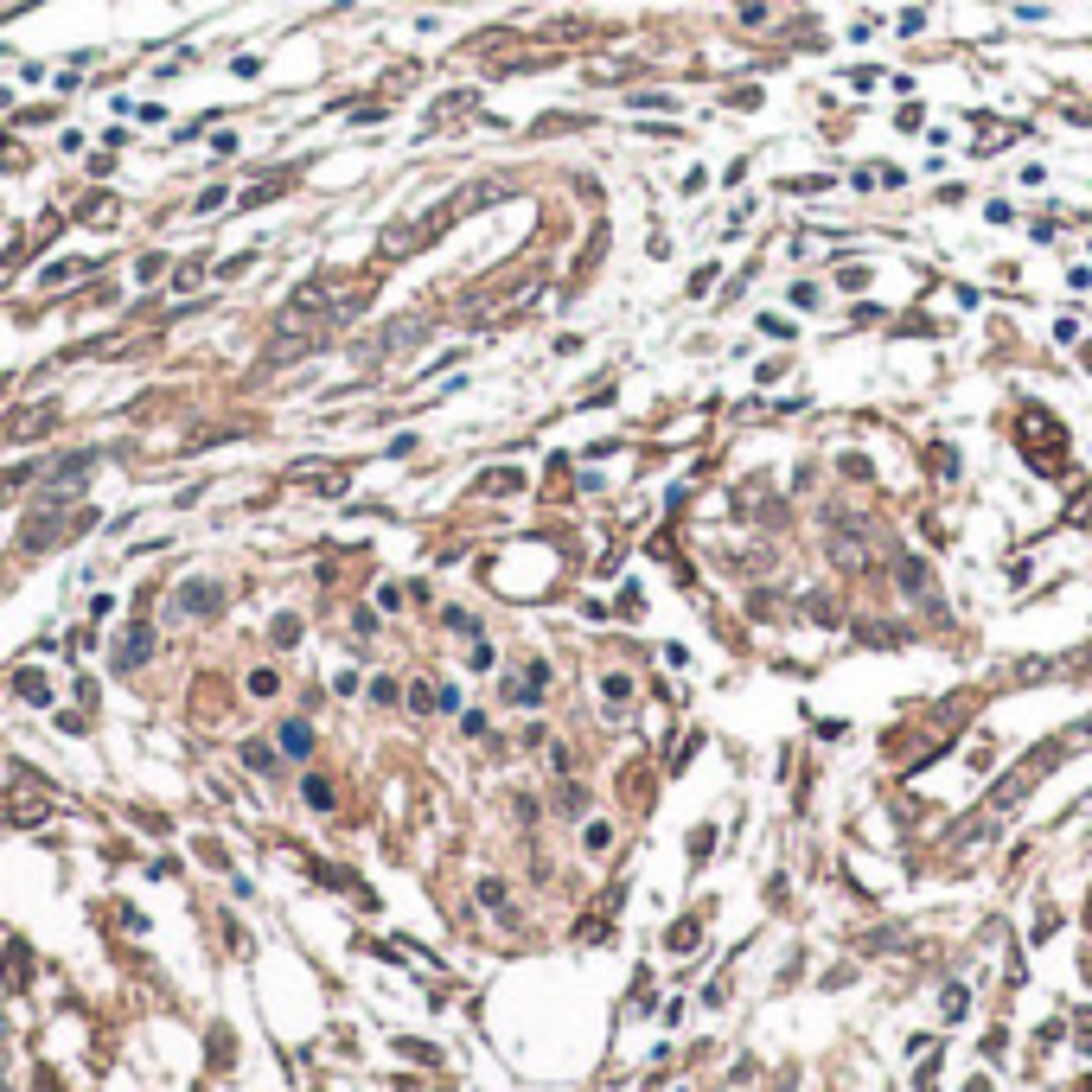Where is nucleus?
Returning a JSON list of instances; mask_svg holds the SVG:
<instances>
[{"instance_id": "obj_5", "label": "nucleus", "mask_w": 1092, "mask_h": 1092, "mask_svg": "<svg viewBox=\"0 0 1092 1092\" xmlns=\"http://www.w3.org/2000/svg\"><path fill=\"white\" fill-rule=\"evenodd\" d=\"M141 651H147V633H128L122 651H116V671H134V665H141Z\"/></svg>"}, {"instance_id": "obj_12", "label": "nucleus", "mask_w": 1092, "mask_h": 1092, "mask_svg": "<svg viewBox=\"0 0 1092 1092\" xmlns=\"http://www.w3.org/2000/svg\"><path fill=\"white\" fill-rule=\"evenodd\" d=\"M748 167H754V160H748V154H742V160H728V167H722V185H728V192H734V185H742V179H748Z\"/></svg>"}, {"instance_id": "obj_14", "label": "nucleus", "mask_w": 1092, "mask_h": 1092, "mask_svg": "<svg viewBox=\"0 0 1092 1092\" xmlns=\"http://www.w3.org/2000/svg\"><path fill=\"white\" fill-rule=\"evenodd\" d=\"M677 185H684V199H697V192H703V185H709V167H690V173H684V179H677Z\"/></svg>"}, {"instance_id": "obj_8", "label": "nucleus", "mask_w": 1092, "mask_h": 1092, "mask_svg": "<svg viewBox=\"0 0 1092 1092\" xmlns=\"http://www.w3.org/2000/svg\"><path fill=\"white\" fill-rule=\"evenodd\" d=\"M626 102H633V109H684L671 90H639V96H626Z\"/></svg>"}, {"instance_id": "obj_1", "label": "nucleus", "mask_w": 1092, "mask_h": 1092, "mask_svg": "<svg viewBox=\"0 0 1092 1092\" xmlns=\"http://www.w3.org/2000/svg\"><path fill=\"white\" fill-rule=\"evenodd\" d=\"M217 607H224V594L205 588V582H185L179 600H173V614H217Z\"/></svg>"}, {"instance_id": "obj_16", "label": "nucleus", "mask_w": 1092, "mask_h": 1092, "mask_svg": "<svg viewBox=\"0 0 1092 1092\" xmlns=\"http://www.w3.org/2000/svg\"><path fill=\"white\" fill-rule=\"evenodd\" d=\"M275 684H282L275 671H256V677H250V690H256V697H275Z\"/></svg>"}, {"instance_id": "obj_3", "label": "nucleus", "mask_w": 1092, "mask_h": 1092, "mask_svg": "<svg viewBox=\"0 0 1092 1092\" xmlns=\"http://www.w3.org/2000/svg\"><path fill=\"white\" fill-rule=\"evenodd\" d=\"M926 26H933V7H900V19H894V39H920Z\"/></svg>"}, {"instance_id": "obj_13", "label": "nucleus", "mask_w": 1092, "mask_h": 1092, "mask_svg": "<svg viewBox=\"0 0 1092 1092\" xmlns=\"http://www.w3.org/2000/svg\"><path fill=\"white\" fill-rule=\"evenodd\" d=\"M984 217H990V224H1016V205H1009V199H990Z\"/></svg>"}, {"instance_id": "obj_17", "label": "nucleus", "mask_w": 1092, "mask_h": 1092, "mask_svg": "<svg viewBox=\"0 0 1092 1092\" xmlns=\"http://www.w3.org/2000/svg\"><path fill=\"white\" fill-rule=\"evenodd\" d=\"M837 282H843V288H869V268H862V262H850V268H843Z\"/></svg>"}, {"instance_id": "obj_7", "label": "nucleus", "mask_w": 1092, "mask_h": 1092, "mask_svg": "<svg viewBox=\"0 0 1092 1092\" xmlns=\"http://www.w3.org/2000/svg\"><path fill=\"white\" fill-rule=\"evenodd\" d=\"M760 333H767V339H799V326L786 313H760Z\"/></svg>"}, {"instance_id": "obj_10", "label": "nucleus", "mask_w": 1092, "mask_h": 1092, "mask_svg": "<svg viewBox=\"0 0 1092 1092\" xmlns=\"http://www.w3.org/2000/svg\"><path fill=\"white\" fill-rule=\"evenodd\" d=\"M19 697H33V703H45V697H51V684H45V677H39V671H19Z\"/></svg>"}, {"instance_id": "obj_9", "label": "nucleus", "mask_w": 1092, "mask_h": 1092, "mask_svg": "<svg viewBox=\"0 0 1092 1092\" xmlns=\"http://www.w3.org/2000/svg\"><path fill=\"white\" fill-rule=\"evenodd\" d=\"M894 128H900V134H920V128H926V102H907V109L894 116Z\"/></svg>"}, {"instance_id": "obj_2", "label": "nucleus", "mask_w": 1092, "mask_h": 1092, "mask_svg": "<svg viewBox=\"0 0 1092 1092\" xmlns=\"http://www.w3.org/2000/svg\"><path fill=\"white\" fill-rule=\"evenodd\" d=\"M734 26H742V33H760V26H773V0H734Z\"/></svg>"}, {"instance_id": "obj_4", "label": "nucleus", "mask_w": 1092, "mask_h": 1092, "mask_svg": "<svg viewBox=\"0 0 1092 1092\" xmlns=\"http://www.w3.org/2000/svg\"><path fill=\"white\" fill-rule=\"evenodd\" d=\"M282 748H288V754H307V748H313V728H307V722H282Z\"/></svg>"}, {"instance_id": "obj_11", "label": "nucleus", "mask_w": 1092, "mask_h": 1092, "mask_svg": "<svg viewBox=\"0 0 1092 1092\" xmlns=\"http://www.w3.org/2000/svg\"><path fill=\"white\" fill-rule=\"evenodd\" d=\"M722 102H728V109H760V84H742V90H728Z\"/></svg>"}, {"instance_id": "obj_6", "label": "nucleus", "mask_w": 1092, "mask_h": 1092, "mask_svg": "<svg viewBox=\"0 0 1092 1092\" xmlns=\"http://www.w3.org/2000/svg\"><path fill=\"white\" fill-rule=\"evenodd\" d=\"M600 690H607V703L620 709L626 697H633V677H626V671H607V677H600Z\"/></svg>"}, {"instance_id": "obj_15", "label": "nucleus", "mask_w": 1092, "mask_h": 1092, "mask_svg": "<svg viewBox=\"0 0 1092 1092\" xmlns=\"http://www.w3.org/2000/svg\"><path fill=\"white\" fill-rule=\"evenodd\" d=\"M709 288H716V262H703L697 275H690V294H709Z\"/></svg>"}]
</instances>
